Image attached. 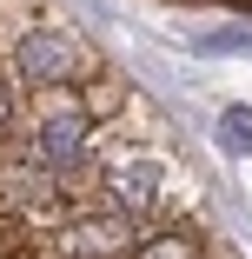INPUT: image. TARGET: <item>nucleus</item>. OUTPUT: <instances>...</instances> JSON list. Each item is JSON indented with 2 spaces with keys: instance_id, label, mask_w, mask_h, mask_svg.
Returning a JSON list of instances; mask_svg holds the SVG:
<instances>
[{
  "instance_id": "1",
  "label": "nucleus",
  "mask_w": 252,
  "mask_h": 259,
  "mask_svg": "<svg viewBox=\"0 0 252 259\" xmlns=\"http://www.w3.org/2000/svg\"><path fill=\"white\" fill-rule=\"evenodd\" d=\"M7 67H14V80H20L27 93H40V87H86V80L99 73V54H93L86 40H73L67 27L33 20V27L7 47Z\"/></svg>"
},
{
  "instance_id": "2",
  "label": "nucleus",
  "mask_w": 252,
  "mask_h": 259,
  "mask_svg": "<svg viewBox=\"0 0 252 259\" xmlns=\"http://www.w3.org/2000/svg\"><path fill=\"white\" fill-rule=\"evenodd\" d=\"M133 259H206V239H199L192 220H166V226H146Z\"/></svg>"
},
{
  "instance_id": "3",
  "label": "nucleus",
  "mask_w": 252,
  "mask_h": 259,
  "mask_svg": "<svg viewBox=\"0 0 252 259\" xmlns=\"http://www.w3.org/2000/svg\"><path fill=\"white\" fill-rule=\"evenodd\" d=\"M219 140L232 153H252V107H226L219 113Z\"/></svg>"
}]
</instances>
